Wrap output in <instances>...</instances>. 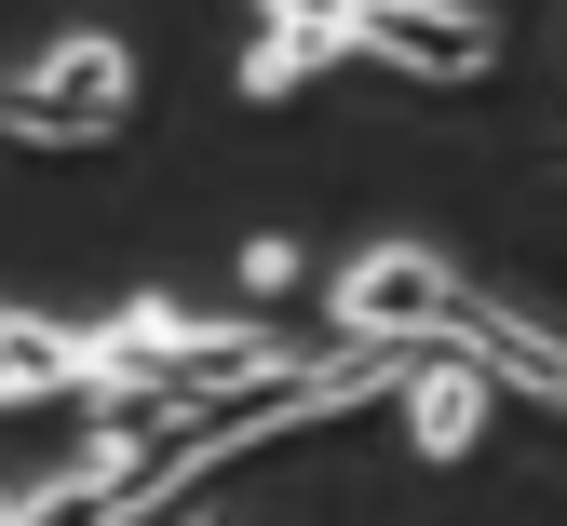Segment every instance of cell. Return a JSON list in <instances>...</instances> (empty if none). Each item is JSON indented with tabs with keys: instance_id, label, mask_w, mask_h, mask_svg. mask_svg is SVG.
Instances as JSON below:
<instances>
[{
	"instance_id": "cell-1",
	"label": "cell",
	"mask_w": 567,
	"mask_h": 526,
	"mask_svg": "<svg viewBox=\"0 0 567 526\" xmlns=\"http://www.w3.org/2000/svg\"><path fill=\"white\" fill-rule=\"evenodd\" d=\"M257 364H284V338H270V324H244V311H176V297H135V311H109V324H95V419L150 445L163 419H189L203 392L257 379Z\"/></svg>"
},
{
	"instance_id": "cell-2",
	"label": "cell",
	"mask_w": 567,
	"mask_h": 526,
	"mask_svg": "<svg viewBox=\"0 0 567 526\" xmlns=\"http://www.w3.org/2000/svg\"><path fill=\"white\" fill-rule=\"evenodd\" d=\"M122 122H135V54L109 28H68L54 54H28L0 82V135L14 148H109Z\"/></svg>"
},
{
	"instance_id": "cell-3",
	"label": "cell",
	"mask_w": 567,
	"mask_h": 526,
	"mask_svg": "<svg viewBox=\"0 0 567 526\" xmlns=\"http://www.w3.org/2000/svg\"><path fill=\"white\" fill-rule=\"evenodd\" d=\"M460 297H473V283H460L433 244H379V257L338 270V338H351V351H446Z\"/></svg>"
},
{
	"instance_id": "cell-4",
	"label": "cell",
	"mask_w": 567,
	"mask_h": 526,
	"mask_svg": "<svg viewBox=\"0 0 567 526\" xmlns=\"http://www.w3.org/2000/svg\"><path fill=\"white\" fill-rule=\"evenodd\" d=\"M351 54L405 68V82H486V68H501V14H486V0H365V14H351Z\"/></svg>"
},
{
	"instance_id": "cell-5",
	"label": "cell",
	"mask_w": 567,
	"mask_h": 526,
	"mask_svg": "<svg viewBox=\"0 0 567 526\" xmlns=\"http://www.w3.org/2000/svg\"><path fill=\"white\" fill-rule=\"evenodd\" d=\"M486 364L473 351H419V379H405V445L419 460H473V432H486Z\"/></svg>"
},
{
	"instance_id": "cell-6",
	"label": "cell",
	"mask_w": 567,
	"mask_h": 526,
	"mask_svg": "<svg viewBox=\"0 0 567 526\" xmlns=\"http://www.w3.org/2000/svg\"><path fill=\"white\" fill-rule=\"evenodd\" d=\"M41 392H82V405H95V324L0 311V405H41Z\"/></svg>"
},
{
	"instance_id": "cell-7",
	"label": "cell",
	"mask_w": 567,
	"mask_h": 526,
	"mask_svg": "<svg viewBox=\"0 0 567 526\" xmlns=\"http://www.w3.org/2000/svg\"><path fill=\"white\" fill-rule=\"evenodd\" d=\"M338 54H351V41H324V28H257V41H244V68H230V82H244V95L270 109V95H298V82H324V68H338Z\"/></svg>"
},
{
	"instance_id": "cell-8",
	"label": "cell",
	"mask_w": 567,
	"mask_h": 526,
	"mask_svg": "<svg viewBox=\"0 0 567 526\" xmlns=\"http://www.w3.org/2000/svg\"><path fill=\"white\" fill-rule=\"evenodd\" d=\"M351 14L365 0H257V28H324V41H351Z\"/></svg>"
},
{
	"instance_id": "cell-9",
	"label": "cell",
	"mask_w": 567,
	"mask_h": 526,
	"mask_svg": "<svg viewBox=\"0 0 567 526\" xmlns=\"http://www.w3.org/2000/svg\"><path fill=\"white\" fill-rule=\"evenodd\" d=\"M244 283H257V297H284V283H298V244L257 230V244H244Z\"/></svg>"
},
{
	"instance_id": "cell-10",
	"label": "cell",
	"mask_w": 567,
	"mask_h": 526,
	"mask_svg": "<svg viewBox=\"0 0 567 526\" xmlns=\"http://www.w3.org/2000/svg\"><path fill=\"white\" fill-rule=\"evenodd\" d=\"M176 526H244V513H176Z\"/></svg>"
},
{
	"instance_id": "cell-11",
	"label": "cell",
	"mask_w": 567,
	"mask_h": 526,
	"mask_svg": "<svg viewBox=\"0 0 567 526\" xmlns=\"http://www.w3.org/2000/svg\"><path fill=\"white\" fill-rule=\"evenodd\" d=\"M14 513H28V499H14V486H0V526H14Z\"/></svg>"
}]
</instances>
